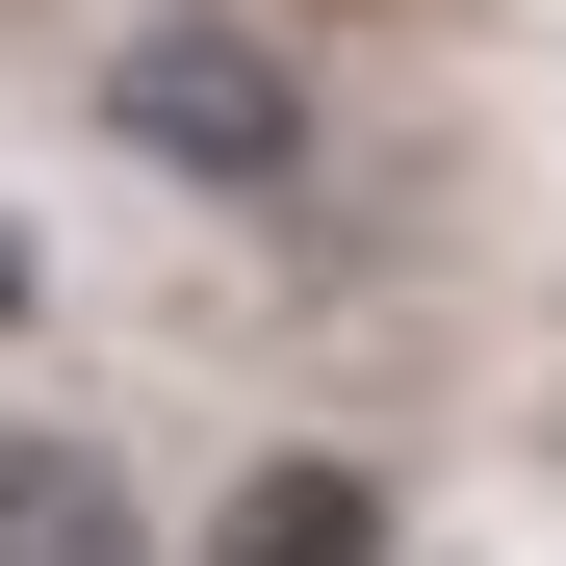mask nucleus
Here are the masks:
<instances>
[{
    "label": "nucleus",
    "instance_id": "obj_3",
    "mask_svg": "<svg viewBox=\"0 0 566 566\" xmlns=\"http://www.w3.org/2000/svg\"><path fill=\"white\" fill-rule=\"evenodd\" d=\"M0 566H155V490L104 438H0Z\"/></svg>",
    "mask_w": 566,
    "mask_h": 566
},
{
    "label": "nucleus",
    "instance_id": "obj_4",
    "mask_svg": "<svg viewBox=\"0 0 566 566\" xmlns=\"http://www.w3.org/2000/svg\"><path fill=\"white\" fill-rule=\"evenodd\" d=\"M27 310H52V258H27V207H0V335H27Z\"/></svg>",
    "mask_w": 566,
    "mask_h": 566
},
{
    "label": "nucleus",
    "instance_id": "obj_1",
    "mask_svg": "<svg viewBox=\"0 0 566 566\" xmlns=\"http://www.w3.org/2000/svg\"><path fill=\"white\" fill-rule=\"evenodd\" d=\"M104 155H129V180H207V207H283V180L335 155V104H310L283 27L155 0V27H104Z\"/></svg>",
    "mask_w": 566,
    "mask_h": 566
},
{
    "label": "nucleus",
    "instance_id": "obj_2",
    "mask_svg": "<svg viewBox=\"0 0 566 566\" xmlns=\"http://www.w3.org/2000/svg\"><path fill=\"white\" fill-rule=\"evenodd\" d=\"M387 463H335V438H283V463H232V515L180 541V566H387Z\"/></svg>",
    "mask_w": 566,
    "mask_h": 566
}]
</instances>
